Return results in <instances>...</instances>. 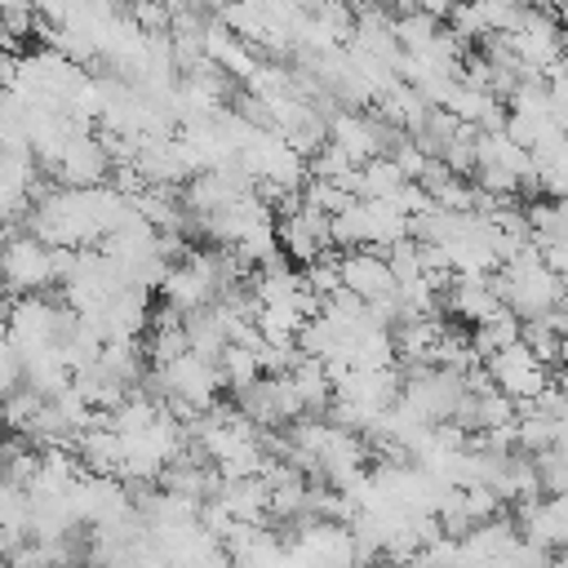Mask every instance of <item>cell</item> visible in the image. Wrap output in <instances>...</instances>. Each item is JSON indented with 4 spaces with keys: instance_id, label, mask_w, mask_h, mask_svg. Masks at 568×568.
Listing matches in <instances>:
<instances>
[{
    "instance_id": "5b68a950",
    "label": "cell",
    "mask_w": 568,
    "mask_h": 568,
    "mask_svg": "<svg viewBox=\"0 0 568 568\" xmlns=\"http://www.w3.org/2000/svg\"><path fill=\"white\" fill-rule=\"evenodd\" d=\"M484 368H488L493 386H497L501 395H510L515 404H519V399H532V395L550 382V368H546L524 342H506V346H497V351L484 359Z\"/></svg>"
},
{
    "instance_id": "9a60e30c",
    "label": "cell",
    "mask_w": 568,
    "mask_h": 568,
    "mask_svg": "<svg viewBox=\"0 0 568 568\" xmlns=\"http://www.w3.org/2000/svg\"><path fill=\"white\" fill-rule=\"evenodd\" d=\"M13 386H22V359H18V351L0 337V399H4Z\"/></svg>"
},
{
    "instance_id": "4fadbf2b",
    "label": "cell",
    "mask_w": 568,
    "mask_h": 568,
    "mask_svg": "<svg viewBox=\"0 0 568 568\" xmlns=\"http://www.w3.org/2000/svg\"><path fill=\"white\" fill-rule=\"evenodd\" d=\"M217 377H222V386L244 390L253 377H262L257 351H253V346H240V342H226V346L217 351Z\"/></svg>"
},
{
    "instance_id": "9c48e42d",
    "label": "cell",
    "mask_w": 568,
    "mask_h": 568,
    "mask_svg": "<svg viewBox=\"0 0 568 568\" xmlns=\"http://www.w3.org/2000/svg\"><path fill=\"white\" fill-rule=\"evenodd\" d=\"M337 275H342V288H351L364 302L395 288V275H390L382 248H342L337 253Z\"/></svg>"
},
{
    "instance_id": "8fae6325",
    "label": "cell",
    "mask_w": 568,
    "mask_h": 568,
    "mask_svg": "<svg viewBox=\"0 0 568 568\" xmlns=\"http://www.w3.org/2000/svg\"><path fill=\"white\" fill-rule=\"evenodd\" d=\"M231 519H248V524H262L266 506H271V484L262 475H240V479H222L217 493H213Z\"/></svg>"
},
{
    "instance_id": "30bf717a",
    "label": "cell",
    "mask_w": 568,
    "mask_h": 568,
    "mask_svg": "<svg viewBox=\"0 0 568 568\" xmlns=\"http://www.w3.org/2000/svg\"><path fill=\"white\" fill-rule=\"evenodd\" d=\"M359 209H364V248H390L413 235V217L395 200L359 195Z\"/></svg>"
},
{
    "instance_id": "52a82bcc",
    "label": "cell",
    "mask_w": 568,
    "mask_h": 568,
    "mask_svg": "<svg viewBox=\"0 0 568 568\" xmlns=\"http://www.w3.org/2000/svg\"><path fill=\"white\" fill-rule=\"evenodd\" d=\"M328 142H337L355 164L373 160V155H386L390 142H395V129L382 120V115H368V111H333L328 115Z\"/></svg>"
},
{
    "instance_id": "5bb4252c",
    "label": "cell",
    "mask_w": 568,
    "mask_h": 568,
    "mask_svg": "<svg viewBox=\"0 0 568 568\" xmlns=\"http://www.w3.org/2000/svg\"><path fill=\"white\" fill-rule=\"evenodd\" d=\"M40 408H44V395H40V390H31V386L22 382V386H13V390H9L4 399H0V422H4L9 430L27 435Z\"/></svg>"
},
{
    "instance_id": "6da1fadb",
    "label": "cell",
    "mask_w": 568,
    "mask_h": 568,
    "mask_svg": "<svg viewBox=\"0 0 568 568\" xmlns=\"http://www.w3.org/2000/svg\"><path fill=\"white\" fill-rule=\"evenodd\" d=\"M67 266H71V248H49L31 231H18L0 244V288L13 297L49 293L53 284H62Z\"/></svg>"
},
{
    "instance_id": "7a4b0ae2",
    "label": "cell",
    "mask_w": 568,
    "mask_h": 568,
    "mask_svg": "<svg viewBox=\"0 0 568 568\" xmlns=\"http://www.w3.org/2000/svg\"><path fill=\"white\" fill-rule=\"evenodd\" d=\"M497 293H501V306L506 311H515L519 320H537V315H546L555 302H559V293H564V280L541 262V253L528 244V248H519L515 257H506L501 266H497Z\"/></svg>"
},
{
    "instance_id": "e0dca14e",
    "label": "cell",
    "mask_w": 568,
    "mask_h": 568,
    "mask_svg": "<svg viewBox=\"0 0 568 568\" xmlns=\"http://www.w3.org/2000/svg\"><path fill=\"white\" fill-rule=\"evenodd\" d=\"M559 217H564V240H568V200H559Z\"/></svg>"
},
{
    "instance_id": "2e32d148",
    "label": "cell",
    "mask_w": 568,
    "mask_h": 568,
    "mask_svg": "<svg viewBox=\"0 0 568 568\" xmlns=\"http://www.w3.org/2000/svg\"><path fill=\"white\" fill-rule=\"evenodd\" d=\"M537 253H541V262L559 275V280H568V240H550V244H532Z\"/></svg>"
},
{
    "instance_id": "ac0fdd59",
    "label": "cell",
    "mask_w": 568,
    "mask_h": 568,
    "mask_svg": "<svg viewBox=\"0 0 568 568\" xmlns=\"http://www.w3.org/2000/svg\"><path fill=\"white\" fill-rule=\"evenodd\" d=\"M0 568H9V555H0Z\"/></svg>"
},
{
    "instance_id": "7c38bea8",
    "label": "cell",
    "mask_w": 568,
    "mask_h": 568,
    "mask_svg": "<svg viewBox=\"0 0 568 568\" xmlns=\"http://www.w3.org/2000/svg\"><path fill=\"white\" fill-rule=\"evenodd\" d=\"M284 377L293 382V390H297V399H302L306 413H324V408H328V399H333V382H328V368H324L315 355H297L293 368H288Z\"/></svg>"
},
{
    "instance_id": "8992f818",
    "label": "cell",
    "mask_w": 568,
    "mask_h": 568,
    "mask_svg": "<svg viewBox=\"0 0 568 568\" xmlns=\"http://www.w3.org/2000/svg\"><path fill=\"white\" fill-rule=\"evenodd\" d=\"M49 173L58 178V186H98V182H106L111 155H106L102 133L75 129V133L67 138V146L58 151V160L49 164Z\"/></svg>"
},
{
    "instance_id": "277c9868",
    "label": "cell",
    "mask_w": 568,
    "mask_h": 568,
    "mask_svg": "<svg viewBox=\"0 0 568 568\" xmlns=\"http://www.w3.org/2000/svg\"><path fill=\"white\" fill-rule=\"evenodd\" d=\"M235 408L257 426V430H275V426H288V422H297L306 408H302V399H297V390H293V382L280 373V377H253L244 390H235Z\"/></svg>"
},
{
    "instance_id": "ba28073f",
    "label": "cell",
    "mask_w": 568,
    "mask_h": 568,
    "mask_svg": "<svg viewBox=\"0 0 568 568\" xmlns=\"http://www.w3.org/2000/svg\"><path fill=\"white\" fill-rule=\"evenodd\" d=\"M439 302H444V311L453 315V320H462V324H484V320H493L497 311H501V293H497V271L493 275H453L448 280V288L439 293Z\"/></svg>"
},
{
    "instance_id": "3957f363",
    "label": "cell",
    "mask_w": 568,
    "mask_h": 568,
    "mask_svg": "<svg viewBox=\"0 0 568 568\" xmlns=\"http://www.w3.org/2000/svg\"><path fill=\"white\" fill-rule=\"evenodd\" d=\"M75 311L67 302H53L49 293H27L18 302H9V320H4V342L18 355H31L40 346H58L62 333L71 328Z\"/></svg>"
}]
</instances>
